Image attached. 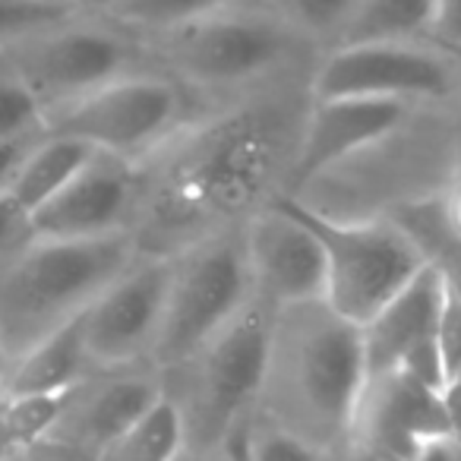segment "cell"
<instances>
[{
    "label": "cell",
    "instance_id": "e575fe53",
    "mask_svg": "<svg viewBox=\"0 0 461 461\" xmlns=\"http://www.w3.org/2000/svg\"><path fill=\"white\" fill-rule=\"evenodd\" d=\"M102 4H108V7H114V4H117V0H102Z\"/></svg>",
    "mask_w": 461,
    "mask_h": 461
},
{
    "label": "cell",
    "instance_id": "5bb4252c",
    "mask_svg": "<svg viewBox=\"0 0 461 461\" xmlns=\"http://www.w3.org/2000/svg\"><path fill=\"white\" fill-rule=\"evenodd\" d=\"M247 117L228 121L218 136H209L205 152L184 161V174L171 184L167 196L199 212H221L244 203L247 193L263 184L269 161L259 130L247 127Z\"/></svg>",
    "mask_w": 461,
    "mask_h": 461
},
{
    "label": "cell",
    "instance_id": "1f68e13d",
    "mask_svg": "<svg viewBox=\"0 0 461 461\" xmlns=\"http://www.w3.org/2000/svg\"><path fill=\"white\" fill-rule=\"evenodd\" d=\"M442 398H446L448 427H452V442L458 446V452H461V379L448 385V389L442 392Z\"/></svg>",
    "mask_w": 461,
    "mask_h": 461
},
{
    "label": "cell",
    "instance_id": "7a4b0ae2",
    "mask_svg": "<svg viewBox=\"0 0 461 461\" xmlns=\"http://www.w3.org/2000/svg\"><path fill=\"white\" fill-rule=\"evenodd\" d=\"M288 205L313 228L326 250V303L354 326L364 329L427 269L420 247L392 218H335L297 196Z\"/></svg>",
    "mask_w": 461,
    "mask_h": 461
},
{
    "label": "cell",
    "instance_id": "7c38bea8",
    "mask_svg": "<svg viewBox=\"0 0 461 461\" xmlns=\"http://www.w3.org/2000/svg\"><path fill=\"white\" fill-rule=\"evenodd\" d=\"M276 360V322L269 303L250 301L203 351V408L224 429L263 392Z\"/></svg>",
    "mask_w": 461,
    "mask_h": 461
},
{
    "label": "cell",
    "instance_id": "7402d4cb",
    "mask_svg": "<svg viewBox=\"0 0 461 461\" xmlns=\"http://www.w3.org/2000/svg\"><path fill=\"white\" fill-rule=\"evenodd\" d=\"M77 16L73 0H0V45H23Z\"/></svg>",
    "mask_w": 461,
    "mask_h": 461
},
{
    "label": "cell",
    "instance_id": "277c9868",
    "mask_svg": "<svg viewBox=\"0 0 461 461\" xmlns=\"http://www.w3.org/2000/svg\"><path fill=\"white\" fill-rule=\"evenodd\" d=\"M285 313L291 379L301 404L326 436L354 433L370 385L360 326L341 320L326 301L288 307Z\"/></svg>",
    "mask_w": 461,
    "mask_h": 461
},
{
    "label": "cell",
    "instance_id": "836d02e7",
    "mask_svg": "<svg viewBox=\"0 0 461 461\" xmlns=\"http://www.w3.org/2000/svg\"><path fill=\"white\" fill-rule=\"evenodd\" d=\"M7 373H10V357H7V351H4V345H0V389H4Z\"/></svg>",
    "mask_w": 461,
    "mask_h": 461
},
{
    "label": "cell",
    "instance_id": "44dd1931",
    "mask_svg": "<svg viewBox=\"0 0 461 461\" xmlns=\"http://www.w3.org/2000/svg\"><path fill=\"white\" fill-rule=\"evenodd\" d=\"M238 0H117L111 14L121 23L136 29H155V32H174L205 16L224 14Z\"/></svg>",
    "mask_w": 461,
    "mask_h": 461
},
{
    "label": "cell",
    "instance_id": "4dcf8cb0",
    "mask_svg": "<svg viewBox=\"0 0 461 461\" xmlns=\"http://www.w3.org/2000/svg\"><path fill=\"white\" fill-rule=\"evenodd\" d=\"M436 212H439L448 234H455V238L461 240V167H458V174L442 186L439 196H436Z\"/></svg>",
    "mask_w": 461,
    "mask_h": 461
},
{
    "label": "cell",
    "instance_id": "f546056e",
    "mask_svg": "<svg viewBox=\"0 0 461 461\" xmlns=\"http://www.w3.org/2000/svg\"><path fill=\"white\" fill-rule=\"evenodd\" d=\"M35 142H39V133L0 142V193L10 190V184H14L16 174H20V167H23V161H26V155L35 149Z\"/></svg>",
    "mask_w": 461,
    "mask_h": 461
},
{
    "label": "cell",
    "instance_id": "9a60e30c",
    "mask_svg": "<svg viewBox=\"0 0 461 461\" xmlns=\"http://www.w3.org/2000/svg\"><path fill=\"white\" fill-rule=\"evenodd\" d=\"M446 282L427 266L398 297H392L360 332H364V354L370 379L395 373L411 351L436 339Z\"/></svg>",
    "mask_w": 461,
    "mask_h": 461
},
{
    "label": "cell",
    "instance_id": "4316f807",
    "mask_svg": "<svg viewBox=\"0 0 461 461\" xmlns=\"http://www.w3.org/2000/svg\"><path fill=\"white\" fill-rule=\"evenodd\" d=\"M250 461H322L313 442L288 429H269L250 442Z\"/></svg>",
    "mask_w": 461,
    "mask_h": 461
},
{
    "label": "cell",
    "instance_id": "ac0fdd59",
    "mask_svg": "<svg viewBox=\"0 0 461 461\" xmlns=\"http://www.w3.org/2000/svg\"><path fill=\"white\" fill-rule=\"evenodd\" d=\"M436 0H360L335 45L427 39Z\"/></svg>",
    "mask_w": 461,
    "mask_h": 461
},
{
    "label": "cell",
    "instance_id": "83f0119b",
    "mask_svg": "<svg viewBox=\"0 0 461 461\" xmlns=\"http://www.w3.org/2000/svg\"><path fill=\"white\" fill-rule=\"evenodd\" d=\"M427 39L452 51L455 58H461V0H436Z\"/></svg>",
    "mask_w": 461,
    "mask_h": 461
},
{
    "label": "cell",
    "instance_id": "4fadbf2b",
    "mask_svg": "<svg viewBox=\"0 0 461 461\" xmlns=\"http://www.w3.org/2000/svg\"><path fill=\"white\" fill-rule=\"evenodd\" d=\"M133 174L117 155L98 152L92 165L41 205L29 224L39 240H89L123 230L130 205H133Z\"/></svg>",
    "mask_w": 461,
    "mask_h": 461
},
{
    "label": "cell",
    "instance_id": "cb8c5ba5",
    "mask_svg": "<svg viewBox=\"0 0 461 461\" xmlns=\"http://www.w3.org/2000/svg\"><path fill=\"white\" fill-rule=\"evenodd\" d=\"M48 127V114L20 77L0 79V142L32 136Z\"/></svg>",
    "mask_w": 461,
    "mask_h": 461
},
{
    "label": "cell",
    "instance_id": "e0dca14e",
    "mask_svg": "<svg viewBox=\"0 0 461 461\" xmlns=\"http://www.w3.org/2000/svg\"><path fill=\"white\" fill-rule=\"evenodd\" d=\"M95 149L79 140L60 133H48L45 140L35 142V149L26 155L20 174L10 184V196L26 209L32 218L41 205H48L64 186H70L95 158Z\"/></svg>",
    "mask_w": 461,
    "mask_h": 461
},
{
    "label": "cell",
    "instance_id": "8fae6325",
    "mask_svg": "<svg viewBox=\"0 0 461 461\" xmlns=\"http://www.w3.org/2000/svg\"><path fill=\"white\" fill-rule=\"evenodd\" d=\"M423 104L379 98H329L313 102L297 140L291 186L303 190L322 174L345 167L411 121Z\"/></svg>",
    "mask_w": 461,
    "mask_h": 461
},
{
    "label": "cell",
    "instance_id": "d6986e66",
    "mask_svg": "<svg viewBox=\"0 0 461 461\" xmlns=\"http://www.w3.org/2000/svg\"><path fill=\"white\" fill-rule=\"evenodd\" d=\"M186 423L171 398H161L140 423L98 448L95 461H174L180 455Z\"/></svg>",
    "mask_w": 461,
    "mask_h": 461
},
{
    "label": "cell",
    "instance_id": "d6a6232c",
    "mask_svg": "<svg viewBox=\"0 0 461 461\" xmlns=\"http://www.w3.org/2000/svg\"><path fill=\"white\" fill-rule=\"evenodd\" d=\"M10 448H16V442H14V436L7 433V427H4V417H0V461H4V455H7Z\"/></svg>",
    "mask_w": 461,
    "mask_h": 461
},
{
    "label": "cell",
    "instance_id": "30bf717a",
    "mask_svg": "<svg viewBox=\"0 0 461 461\" xmlns=\"http://www.w3.org/2000/svg\"><path fill=\"white\" fill-rule=\"evenodd\" d=\"M257 294L276 307H303L326 301V250L288 199L259 212L244 230Z\"/></svg>",
    "mask_w": 461,
    "mask_h": 461
},
{
    "label": "cell",
    "instance_id": "484cf974",
    "mask_svg": "<svg viewBox=\"0 0 461 461\" xmlns=\"http://www.w3.org/2000/svg\"><path fill=\"white\" fill-rule=\"evenodd\" d=\"M436 348H439L442 366H446L448 385H452L461 376V297L448 285L446 297H442L439 322H436Z\"/></svg>",
    "mask_w": 461,
    "mask_h": 461
},
{
    "label": "cell",
    "instance_id": "ba28073f",
    "mask_svg": "<svg viewBox=\"0 0 461 461\" xmlns=\"http://www.w3.org/2000/svg\"><path fill=\"white\" fill-rule=\"evenodd\" d=\"M20 48L16 73L35 92L45 114L121 79L130 64V45L121 35L70 23L23 41Z\"/></svg>",
    "mask_w": 461,
    "mask_h": 461
},
{
    "label": "cell",
    "instance_id": "603a6c76",
    "mask_svg": "<svg viewBox=\"0 0 461 461\" xmlns=\"http://www.w3.org/2000/svg\"><path fill=\"white\" fill-rule=\"evenodd\" d=\"M67 395H26V398H7V404L0 408L4 427L14 436L16 446H29V442L41 439L48 429L58 423V417L67 408Z\"/></svg>",
    "mask_w": 461,
    "mask_h": 461
},
{
    "label": "cell",
    "instance_id": "9c48e42d",
    "mask_svg": "<svg viewBox=\"0 0 461 461\" xmlns=\"http://www.w3.org/2000/svg\"><path fill=\"white\" fill-rule=\"evenodd\" d=\"M171 276L174 259H136L98 294V301L83 313L89 360L117 366L140 357L142 351H152L165 320Z\"/></svg>",
    "mask_w": 461,
    "mask_h": 461
},
{
    "label": "cell",
    "instance_id": "5b68a950",
    "mask_svg": "<svg viewBox=\"0 0 461 461\" xmlns=\"http://www.w3.org/2000/svg\"><path fill=\"white\" fill-rule=\"evenodd\" d=\"M379 98V102H461V58L433 39L335 45L313 73V102Z\"/></svg>",
    "mask_w": 461,
    "mask_h": 461
},
{
    "label": "cell",
    "instance_id": "8992f818",
    "mask_svg": "<svg viewBox=\"0 0 461 461\" xmlns=\"http://www.w3.org/2000/svg\"><path fill=\"white\" fill-rule=\"evenodd\" d=\"M291 45V26L244 10H224L161 35L167 64L203 86H234L263 77L288 58Z\"/></svg>",
    "mask_w": 461,
    "mask_h": 461
},
{
    "label": "cell",
    "instance_id": "ffe728a7",
    "mask_svg": "<svg viewBox=\"0 0 461 461\" xmlns=\"http://www.w3.org/2000/svg\"><path fill=\"white\" fill-rule=\"evenodd\" d=\"M161 398L165 395L158 392V385L149 383V379H117V383H111L108 389L92 398L89 411H86V433L102 448L104 442L127 433L133 423H140Z\"/></svg>",
    "mask_w": 461,
    "mask_h": 461
},
{
    "label": "cell",
    "instance_id": "2e32d148",
    "mask_svg": "<svg viewBox=\"0 0 461 461\" xmlns=\"http://www.w3.org/2000/svg\"><path fill=\"white\" fill-rule=\"evenodd\" d=\"M89 351H86V326L83 316L70 320L29 348L23 357L10 364L4 379V398H26V395H67L77 385Z\"/></svg>",
    "mask_w": 461,
    "mask_h": 461
},
{
    "label": "cell",
    "instance_id": "3957f363",
    "mask_svg": "<svg viewBox=\"0 0 461 461\" xmlns=\"http://www.w3.org/2000/svg\"><path fill=\"white\" fill-rule=\"evenodd\" d=\"M257 294L244 234H215L174 259L165 320L152 354L158 364H184L205 351Z\"/></svg>",
    "mask_w": 461,
    "mask_h": 461
},
{
    "label": "cell",
    "instance_id": "6da1fadb",
    "mask_svg": "<svg viewBox=\"0 0 461 461\" xmlns=\"http://www.w3.org/2000/svg\"><path fill=\"white\" fill-rule=\"evenodd\" d=\"M133 263L127 230L89 240H29L0 276V345L10 364L83 316Z\"/></svg>",
    "mask_w": 461,
    "mask_h": 461
},
{
    "label": "cell",
    "instance_id": "d4e9b609",
    "mask_svg": "<svg viewBox=\"0 0 461 461\" xmlns=\"http://www.w3.org/2000/svg\"><path fill=\"white\" fill-rule=\"evenodd\" d=\"M282 7L288 14V26L339 41L341 29L360 7V0H282Z\"/></svg>",
    "mask_w": 461,
    "mask_h": 461
},
{
    "label": "cell",
    "instance_id": "f1b7e54d",
    "mask_svg": "<svg viewBox=\"0 0 461 461\" xmlns=\"http://www.w3.org/2000/svg\"><path fill=\"white\" fill-rule=\"evenodd\" d=\"M23 234H29V238H32L29 215H26V209H23V205L10 196V190H4V193H0V253L10 250V247H14Z\"/></svg>",
    "mask_w": 461,
    "mask_h": 461
},
{
    "label": "cell",
    "instance_id": "52a82bcc",
    "mask_svg": "<svg viewBox=\"0 0 461 461\" xmlns=\"http://www.w3.org/2000/svg\"><path fill=\"white\" fill-rule=\"evenodd\" d=\"M180 117V92L158 77H121L92 95L48 114L51 133L70 136L95 152L130 155L146 152Z\"/></svg>",
    "mask_w": 461,
    "mask_h": 461
}]
</instances>
